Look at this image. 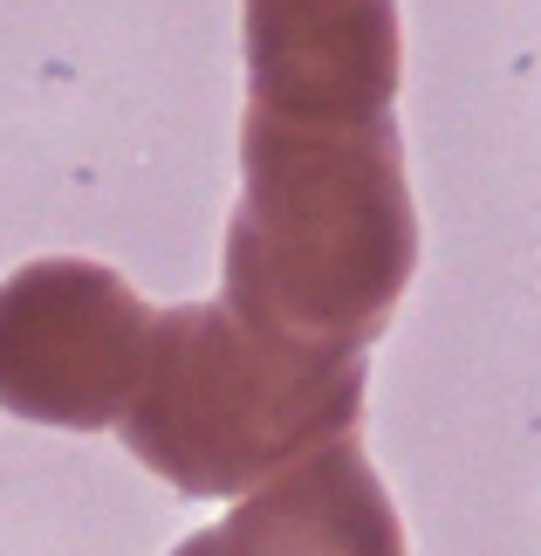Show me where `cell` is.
<instances>
[{
    "label": "cell",
    "instance_id": "1",
    "mask_svg": "<svg viewBox=\"0 0 541 556\" xmlns=\"http://www.w3.org/2000/svg\"><path fill=\"white\" fill-rule=\"evenodd\" d=\"M418 268V206L391 117H241V206L220 309L295 351L363 357Z\"/></svg>",
    "mask_w": 541,
    "mask_h": 556
},
{
    "label": "cell",
    "instance_id": "2",
    "mask_svg": "<svg viewBox=\"0 0 541 556\" xmlns=\"http://www.w3.org/2000/svg\"><path fill=\"white\" fill-rule=\"evenodd\" d=\"M363 419V357L295 351L220 303L151 316L117 433L179 495H254Z\"/></svg>",
    "mask_w": 541,
    "mask_h": 556
},
{
    "label": "cell",
    "instance_id": "3",
    "mask_svg": "<svg viewBox=\"0 0 541 556\" xmlns=\"http://www.w3.org/2000/svg\"><path fill=\"white\" fill-rule=\"evenodd\" d=\"M151 309L103 262H28L0 282V405L35 426H117L144 365Z\"/></svg>",
    "mask_w": 541,
    "mask_h": 556
},
{
    "label": "cell",
    "instance_id": "4",
    "mask_svg": "<svg viewBox=\"0 0 541 556\" xmlns=\"http://www.w3.org/2000/svg\"><path fill=\"white\" fill-rule=\"evenodd\" d=\"M398 62V0H247V111L391 117Z\"/></svg>",
    "mask_w": 541,
    "mask_h": 556
},
{
    "label": "cell",
    "instance_id": "5",
    "mask_svg": "<svg viewBox=\"0 0 541 556\" xmlns=\"http://www.w3.org/2000/svg\"><path fill=\"white\" fill-rule=\"evenodd\" d=\"M171 556H404V529L371 454L336 440L254 488L227 522L185 536Z\"/></svg>",
    "mask_w": 541,
    "mask_h": 556
}]
</instances>
